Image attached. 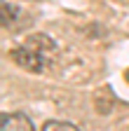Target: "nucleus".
<instances>
[{"instance_id": "nucleus-2", "label": "nucleus", "mask_w": 129, "mask_h": 131, "mask_svg": "<svg viewBox=\"0 0 129 131\" xmlns=\"http://www.w3.org/2000/svg\"><path fill=\"white\" fill-rule=\"evenodd\" d=\"M9 59L17 63L19 68H24V70H28V73H42V70H47L45 66H42V61H40L35 54H31L28 49H24L21 45L14 47V49H9Z\"/></svg>"}, {"instance_id": "nucleus-5", "label": "nucleus", "mask_w": 129, "mask_h": 131, "mask_svg": "<svg viewBox=\"0 0 129 131\" xmlns=\"http://www.w3.org/2000/svg\"><path fill=\"white\" fill-rule=\"evenodd\" d=\"M127 80H129V73H127Z\"/></svg>"}, {"instance_id": "nucleus-1", "label": "nucleus", "mask_w": 129, "mask_h": 131, "mask_svg": "<svg viewBox=\"0 0 129 131\" xmlns=\"http://www.w3.org/2000/svg\"><path fill=\"white\" fill-rule=\"evenodd\" d=\"M21 47L28 49L31 54H35L42 61L45 68H49L54 63V59H56V42L47 33H31V35H26L21 40Z\"/></svg>"}, {"instance_id": "nucleus-3", "label": "nucleus", "mask_w": 129, "mask_h": 131, "mask_svg": "<svg viewBox=\"0 0 129 131\" xmlns=\"http://www.w3.org/2000/svg\"><path fill=\"white\" fill-rule=\"evenodd\" d=\"M0 131H35V129L24 112H5L3 122H0Z\"/></svg>"}, {"instance_id": "nucleus-4", "label": "nucleus", "mask_w": 129, "mask_h": 131, "mask_svg": "<svg viewBox=\"0 0 129 131\" xmlns=\"http://www.w3.org/2000/svg\"><path fill=\"white\" fill-rule=\"evenodd\" d=\"M42 131H80L75 124L71 122H59V119H52V122H45Z\"/></svg>"}]
</instances>
